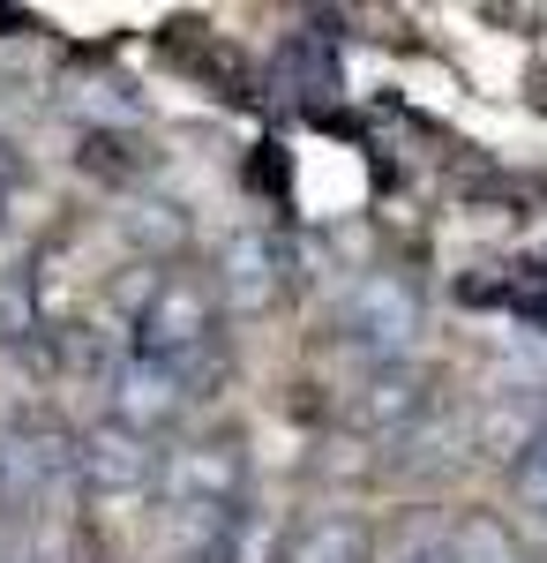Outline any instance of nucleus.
<instances>
[{
  "mask_svg": "<svg viewBox=\"0 0 547 563\" xmlns=\"http://www.w3.org/2000/svg\"><path fill=\"white\" fill-rule=\"evenodd\" d=\"M443 533H450V563H533V549H525L495 511H465V519L443 526Z\"/></svg>",
  "mask_w": 547,
  "mask_h": 563,
  "instance_id": "obj_10",
  "label": "nucleus"
},
{
  "mask_svg": "<svg viewBox=\"0 0 547 563\" xmlns=\"http://www.w3.org/2000/svg\"><path fill=\"white\" fill-rule=\"evenodd\" d=\"M217 294L203 271H166V278H150V294L135 308V331H127V346L150 353V361H172V368H188V361H203L217 353Z\"/></svg>",
  "mask_w": 547,
  "mask_h": 563,
  "instance_id": "obj_3",
  "label": "nucleus"
},
{
  "mask_svg": "<svg viewBox=\"0 0 547 563\" xmlns=\"http://www.w3.org/2000/svg\"><path fill=\"white\" fill-rule=\"evenodd\" d=\"M382 563H450V533H443V526H405V533L382 549Z\"/></svg>",
  "mask_w": 547,
  "mask_h": 563,
  "instance_id": "obj_12",
  "label": "nucleus"
},
{
  "mask_svg": "<svg viewBox=\"0 0 547 563\" xmlns=\"http://www.w3.org/2000/svg\"><path fill=\"white\" fill-rule=\"evenodd\" d=\"M286 563H376V533L353 511H323L286 541Z\"/></svg>",
  "mask_w": 547,
  "mask_h": 563,
  "instance_id": "obj_9",
  "label": "nucleus"
},
{
  "mask_svg": "<svg viewBox=\"0 0 547 563\" xmlns=\"http://www.w3.org/2000/svg\"><path fill=\"white\" fill-rule=\"evenodd\" d=\"M68 474H76V488H83L90 504H121V496L158 488V443L121 429V421H105V429H90L68 451Z\"/></svg>",
  "mask_w": 547,
  "mask_h": 563,
  "instance_id": "obj_6",
  "label": "nucleus"
},
{
  "mask_svg": "<svg viewBox=\"0 0 547 563\" xmlns=\"http://www.w3.org/2000/svg\"><path fill=\"white\" fill-rule=\"evenodd\" d=\"M510 496H517L533 519H547V429L533 435L517 459H510Z\"/></svg>",
  "mask_w": 547,
  "mask_h": 563,
  "instance_id": "obj_11",
  "label": "nucleus"
},
{
  "mask_svg": "<svg viewBox=\"0 0 547 563\" xmlns=\"http://www.w3.org/2000/svg\"><path fill=\"white\" fill-rule=\"evenodd\" d=\"M0 563H31V549H23V541H8V549H0Z\"/></svg>",
  "mask_w": 547,
  "mask_h": 563,
  "instance_id": "obj_13",
  "label": "nucleus"
},
{
  "mask_svg": "<svg viewBox=\"0 0 547 563\" xmlns=\"http://www.w3.org/2000/svg\"><path fill=\"white\" fill-rule=\"evenodd\" d=\"M427 406H435V376L421 361H382V368H360V384L345 398V429L405 435L413 421H427Z\"/></svg>",
  "mask_w": 547,
  "mask_h": 563,
  "instance_id": "obj_7",
  "label": "nucleus"
},
{
  "mask_svg": "<svg viewBox=\"0 0 547 563\" xmlns=\"http://www.w3.org/2000/svg\"><path fill=\"white\" fill-rule=\"evenodd\" d=\"M421 323H427V308H421V294H413V278H398V271H368V278H353L345 301H337V316H331L337 346L360 353V368L413 361Z\"/></svg>",
  "mask_w": 547,
  "mask_h": 563,
  "instance_id": "obj_2",
  "label": "nucleus"
},
{
  "mask_svg": "<svg viewBox=\"0 0 547 563\" xmlns=\"http://www.w3.org/2000/svg\"><path fill=\"white\" fill-rule=\"evenodd\" d=\"M158 488H166V511L180 526H196L203 541L233 533L241 519V496H248V443H233V435H203V443H180L166 466H158Z\"/></svg>",
  "mask_w": 547,
  "mask_h": 563,
  "instance_id": "obj_1",
  "label": "nucleus"
},
{
  "mask_svg": "<svg viewBox=\"0 0 547 563\" xmlns=\"http://www.w3.org/2000/svg\"><path fill=\"white\" fill-rule=\"evenodd\" d=\"M68 451L53 429H0V519H31L38 496L68 474Z\"/></svg>",
  "mask_w": 547,
  "mask_h": 563,
  "instance_id": "obj_8",
  "label": "nucleus"
},
{
  "mask_svg": "<svg viewBox=\"0 0 547 563\" xmlns=\"http://www.w3.org/2000/svg\"><path fill=\"white\" fill-rule=\"evenodd\" d=\"M300 286V256L278 241V233H263V225H241L225 249H217V271H211V294L225 316H270V308H286Z\"/></svg>",
  "mask_w": 547,
  "mask_h": 563,
  "instance_id": "obj_4",
  "label": "nucleus"
},
{
  "mask_svg": "<svg viewBox=\"0 0 547 563\" xmlns=\"http://www.w3.org/2000/svg\"><path fill=\"white\" fill-rule=\"evenodd\" d=\"M217 368V353H203V361H188V368H172V361H150V353H121V368L105 376V390H113V421L135 435H158L180 421V406L188 398H203V376Z\"/></svg>",
  "mask_w": 547,
  "mask_h": 563,
  "instance_id": "obj_5",
  "label": "nucleus"
}]
</instances>
